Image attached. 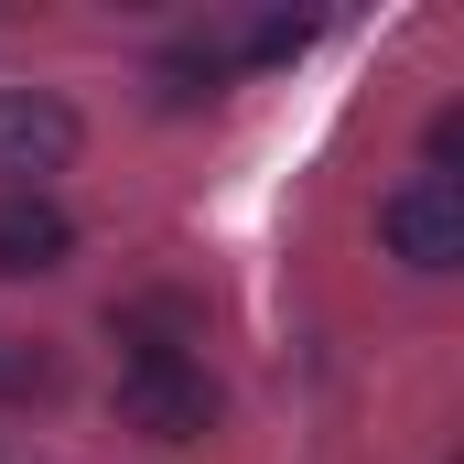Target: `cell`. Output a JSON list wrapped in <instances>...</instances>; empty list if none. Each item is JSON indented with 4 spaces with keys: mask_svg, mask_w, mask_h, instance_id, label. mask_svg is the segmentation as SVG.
I'll return each instance as SVG.
<instances>
[{
    "mask_svg": "<svg viewBox=\"0 0 464 464\" xmlns=\"http://www.w3.org/2000/svg\"><path fill=\"white\" fill-rule=\"evenodd\" d=\"M454 151H464V109H432V173H443Z\"/></svg>",
    "mask_w": 464,
    "mask_h": 464,
    "instance_id": "cell-6",
    "label": "cell"
},
{
    "mask_svg": "<svg viewBox=\"0 0 464 464\" xmlns=\"http://www.w3.org/2000/svg\"><path fill=\"white\" fill-rule=\"evenodd\" d=\"M65 248H76V217H65L54 195H0V270H11V281L65 270Z\"/></svg>",
    "mask_w": 464,
    "mask_h": 464,
    "instance_id": "cell-4",
    "label": "cell"
},
{
    "mask_svg": "<svg viewBox=\"0 0 464 464\" xmlns=\"http://www.w3.org/2000/svg\"><path fill=\"white\" fill-rule=\"evenodd\" d=\"M303 33H314V22H259V33H248V54H259V65H281V54H303Z\"/></svg>",
    "mask_w": 464,
    "mask_h": 464,
    "instance_id": "cell-5",
    "label": "cell"
},
{
    "mask_svg": "<svg viewBox=\"0 0 464 464\" xmlns=\"http://www.w3.org/2000/svg\"><path fill=\"white\" fill-rule=\"evenodd\" d=\"M378 237H389V259H411V270H454L464 259V184L454 173L389 184V195H378Z\"/></svg>",
    "mask_w": 464,
    "mask_h": 464,
    "instance_id": "cell-2",
    "label": "cell"
},
{
    "mask_svg": "<svg viewBox=\"0 0 464 464\" xmlns=\"http://www.w3.org/2000/svg\"><path fill=\"white\" fill-rule=\"evenodd\" d=\"M119 421L151 443H206L217 432V378L184 346H130L119 356Z\"/></svg>",
    "mask_w": 464,
    "mask_h": 464,
    "instance_id": "cell-1",
    "label": "cell"
},
{
    "mask_svg": "<svg viewBox=\"0 0 464 464\" xmlns=\"http://www.w3.org/2000/svg\"><path fill=\"white\" fill-rule=\"evenodd\" d=\"M76 162V109L54 87H0V195H44V173Z\"/></svg>",
    "mask_w": 464,
    "mask_h": 464,
    "instance_id": "cell-3",
    "label": "cell"
}]
</instances>
